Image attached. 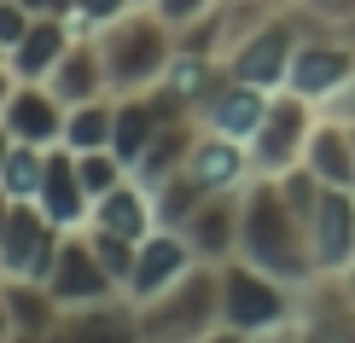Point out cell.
<instances>
[{"label":"cell","mask_w":355,"mask_h":343,"mask_svg":"<svg viewBox=\"0 0 355 343\" xmlns=\"http://www.w3.org/2000/svg\"><path fill=\"white\" fill-rule=\"evenodd\" d=\"M239 256L257 262L262 274L297 285V291L320 274L309 221L279 198V181H274V175H250L245 192H239Z\"/></svg>","instance_id":"1"},{"label":"cell","mask_w":355,"mask_h":343,"mask_svg":"<svg viewBox=\"0 0 355 343\" xmlns=\"http://www.w3.org/2000/svg\"><path fill=\"white\" fill-rule=\"evenodd\" d=\"M99 53H105L111 94H152L169 76L175 53H181V29H175L157 6H135L116 24L99 29Z\"/></svg>","instance_id":"2"},{"label":"cell","mask_w":355,"mask_h":343,"mask_svg":"<svg viewBox=\"0 0 355 343\" xmlns=\"http://www.w3.org/2000/svg\"><path fill=\"white\" fill-rule=\"evenodd\" d=\"M140 308V332L146 343H198L204 332L221 326V267L198 262L187 279H175L169 291H157Z\"/></svg>","instance_id":"3"},{"label":"cell","mask_w":355,"mask_h":343,"mask_svg":"<svg viewBox=\"0 0 355 343\" xmlns=\"http://www.w3.org/2000/svg\"><path fill=\"white\" fill-rule=\"evenodd\" d=\"M216 267H221V320H227V326L262 332V326H279V320L297 315V285L262 274V267L245 262V256H227Z\"/></svg>","instance_id":"4"},{"label":"cell","mask_w":355,"mask_h":343,"mask_svg":"<svg viewBox=\"0 0 355 343\" xmlns=\"http://www.w3.org/2000/svg\"><path fill=\"white\" fill-rule=\"evenodd\" d=\"M315 123H320V105H315V99L279 87V94L268 99V111H262V128L250 134V163H257V175H286V169H297Z\"/></svg>","instance_id":"5"},{"label":"cell","mask_w":355,"mask_h":343,"mask_svg":"<svg viewBox=\"0 0 355 343\" xmlns=\"http://www.w3.org/2000/svg\"><path fill=\"white\" fill-rule=\"evenodd\" d=\"M297 41H303V29L291 24L286 0H279L274 18L257 24L239 47L221 58V70H227V76H239V82H250V87H262V94H279L286 76H291V58H297Z\"/></svg>","instance_id":"6"},{"label":"cell","mask_w":355,"mask_h":343,"mask_svg":"<svg viewBox=\"0 0 355 343\" xmlns=\"http://www.w3.org/2000/svg\"><path fill=\"white\" fill-rule=\"evenodd\" d=\"M58 245H64V227H53L35 198H12L6 221H0V279L12 274L47 279L58 262Z\"/></svg>","instance_id":"7"},{"label":"cell","mask_w":355,"mask_h":343,"mask_svg":"<svg viewBox=\"0 0 355 343\" xmlns=\"http://www.w3.org/2000/svg\"><path fill=\"white\" fill-rule=\"evenodd\" d=\"M47 343H146L140 332V308L128 291L99 297V303H76V308H58Z\"/></svg>","instance_id":"8"},{"label":"cell","mask_w":355,"mask_h":343,"mask_svg":"<svg viewBox=\"0 0 355 343\" xmlns=\"http://www.w3.org/2000/svg\"><path fill=\"white\" fill-rule=\"evenodd\" d=\"M344 82H355V47H349L344 35H303L286 87H291V94H303V99H315V105H327Z\"/></svg>","instance_id":"9"},{"label":"cell","mask_w":355,"mask_h":343,"mask_svg":"<svg viewBox=\"0 0 355 343\" xmlns=\"http://www.w3.org/2000/svg\"><path fill=\"white\" fill-rule=\"evenodd\" d=\"M47 285L58 297V308H76V303H99V297H116L123 285L105 274V262L94 256V245H87V227H70L64 245H58V262L47 274Z\"/></svg>","instance_id":"10"},{"label":"cell","mask_w":355,"mask_h":343,"mask_svg":"<svg viewBox=\"0 0 355 343\" xmlns=\"http://www.w3.org/2000/svg\"><path fill=\"white\" fill-rule=\"evenodd\" d=\"M268 99H274V94H262V87H250V82H239V76L221 70L216 87L198 99V111H192V116H198L204 134H227V140H245V146H250V134L262 128Z\"/></svg>","instance_id":"11"},{"label":"cell","mask_w":355,"mask_h":343,"mask_svg":"<svg viewBox=\"0 0 355 343\" xmlns=\"http://www.w3.org/2000/svg\"><path fill=\"white\" fill-rule=\"evenodd\" d=\"M192 267H198V256H192V245H187V233L181 227H152L140 238V256H135V274H128V297L135 303H152L157 291H169L175 279H187Z\"/></svg>","instance_id":"12"},{"label":"cell","mask_w":355,"mask_h":343,"mask_svg":"<svg viewBox=\"0 0 355 343\" xmlns=\"http://www.w3.org/2000/svg\"><path fill=\"white\" fill-rule=\"evenodd\" d=\"M309 238H315V262L320 274H344L355 262V192L349 186H327L309 216Z\"/></svg>","instance_id":"13"},{"label":"cell","mask_w":355,"mask_h":343,"mask_svg":"<svg viewBox=\"0 0 355 343\" xmlns=\"http://www.w3.org/2000/svg\"><path fill=\"white\" fill-rule=\"evenodd\" d=\"M64 116H70V105L47 82H18V94L6 99L0 123H6L12 140H24V146H64Z\"/></svg>","instance_id":"14"},{"label":"cell","mask_w":355,"mask_h":343,"mask_svg":"<svg viewBox=\"0 0 355 343\" xmlns=\"http://www.w3.org/2000/svg\"><path fill=\"white\" fill-rule=\"evenodd\" d=\"M297 320L309 343H355V303L338 274H315L297 291Z\"/></svg>","instance_id":"15"},{"label":"cell","mask_w":355,"mask_h":343,"mask_svg":"<svg viewBox=\"0 0 355 343\" xmlns=\"http://www.w3.org/2000/svg\"><path fill=\"white\" fill-rule=\"evenodd\" d=\"M35 204L47 210L53 227H87V216H94V198H87L82 175H76V152L70 146H47V175H41V192Z\"/></svg>","instance_id":"16"},{"label":"cell","mask_w":355,"mask_h":343,"mask_svg":"<svg viewBox=\"0 0 355 343\" xmlns=\"http://www.w3.org/2000/svg\"><path fill=\"white\" fill-rule=\"evenodd\" d=\"M187 175L204 192H239L250 175H257V163H250L245 140H227V134H204L198 128V140H192V152H187Z\"/></svg>","instance_id":"17"},{"label":"cell","mask_w":355,"mask_h":343,"mask_svg":"<svg viewBox=\"0 0 355 343\" xmlns=\"http://www.w3.org/2000/svg\"><path fill=\"white\" fill-rule=\"evenodd\" d=\"M245 192V186H239ZM239 192H210L198 210L187 216V245L198 262H227L239 256Z\"/></svg>","instance_id":"18"},{"label":"cell","mask_w":355,"mask_h":343,"mask_svg":"<svg viewBox=\"0 0 355 343\" xmlns=\"http://www.w3.org/2000/svg\"><path fill=\"white\" fill-rule=\"evenodd\" d=\"M47 87L64 105H87V99H105L111 76H105V53H99V35H76L64 47V58L47 70Z\"/></svg>","instance_id":"19"},{"label":"cell","mask_w":355,"mask_h":343,"mask_svg":"<svg viewBox=\"0 0 355 343\" xmlns=\"http://www.w3.org/2000/svg\"><path fill=\"white\" fill-rule=\"evenodd\" d=\"M303 169H315L320 186H349L355 192V128L320 111V123L303 146Z\"/></svg>","instance_id":"20"},{"label":"cell","mask_w":355,"mask_h":343,"mask_svg":"<svg viewBox=\"0 0 355 343\" xmlns=\"http://www.w3.org/2000/svg\"><path fill=\"white\" fill-rule=\"evenodd\" d=\"M70 41H76V24L70 18H35L24 29V41L6 53V64L18 70V82H47V70L64 58Z\"/></svg>","instance_id":"21"},{"label":"cell","mask_w":355,"mask_h":343,"mask_svg":"<svg viewBox=\"0 0 355 343\" xmlns=\"http://www.w3.org/2000/svg\"><path fill=\"white\" fill-rule=\"evenodd\" d=\"M94 227L105 233H123V238H146L157 227V210H152V186H140L135 175H128L116 192H105V198H94Z\"/></svg>","instance_id":"22"},{"label":"cell","mask_w":355,"mask_h":343,"mask_svg":"<svg viewBox=\"0 0 355 343\" xmlns=\"http://www.w3.org/2000/svg\"><path fill=\"white\" fill-rule=\"evenodd\" d=\"M192 140H198V116H175V123H164V128H157V140L140 152L135 181L140 186H157V181H169V175H181Z\"/></svg>","instance_id":"23"},{"label":"cell","mask_w":355,"mask_h":343,"mask_svg":"<svg viewBox=\"0 0 355 343\" xmlns=\"http://www.w3.org/2000/svg\"><path fill=\"white\" fill-rule=\"evenodd\" d=\"M0 297H6L12 332H53V320H58V297H53L47 279L12 274V279H0Z\"/></svg>","instance_id":"24"},{"label":"cell","mask_w":355,"mask_h":343,"mask_svg":"<svg viewBox=\"0 0 355 343\" xmlns=\"http://www.w3.org/2000/svg\"><path fill=\"white\" fill-rule=\"evenodd\" d=\"M111 128H116V94L87 99V105H70L64 146H70V152H99V146H111Z\"/></svg>","instance_id":"25"},{"label":"cell","mask_w":355,"mask_h":343,"mask_svg":"<svg viewBox=\"0 0 355 343\" xmlns=\"http://www.w3.org/2000/svg\"><path fill=\"white\" fill-rule=\"evenodd\" d=\"M210 198L192 175L181 169V175H169V181H157L152 186V210H157V227H187V216L198 210V204Z\"/></svg>","instance_id":"26"},{"label":"cell","mask_w":355,"mask_h":343,"mask_svg":"<svg viewBox=\"0 0 355 343\" xmlns=\"http://www.w3.org/2000/svg\"><path fill=\"white\" fill-rule=\"evenodd\" d=\"M41 175H47V146H12L6 163H0V192L6 198H35L41 192Z\"/></svg>","instance_id":"27"},{"label":"cell","mask_w":355,"mask_h":343,"mask_svg":"<svg viewBox=\"0 0 355 343\" xmlns=\"http://www.w3.org/2000/svg\"><path fill=\"white\" fill-rule=\"evenodd\" d=\"M76 175H82V186H87V198H105V192H116L128 181V163L111 152V146H99V152H76Z\"/></svg>","instance_id":"28"},{"label":"cell","mask_w":355,"mask_h":343,"mask_svg":"<svg viewBox=\"0 0 355 343\" xmlns=\"http://www.w3.org/2000/svg\"><path fill=\"white\" fill-rule=\"evenodd\" d=\"M87 245H94V256L105 262V274L116 285H128V274H135V256H140V238H123V233H105L87 221Z\"/></svg>","instance_id":"29"},{"label":"cell","mask_w":355,"mask_h":343,"mask_svg":"<svg viewBox=\"0 0 355 343\" xmlns=\"http://www.w3.org/2000/svg\"><path fill=\"white\" fill-rule=\"evenodd\" d=\"M123 12H135V0H76V6H70V24H76V35H99V29L116 24Z\"/></svg>","instance_id":"30"},{"label":"cell","mask_w":355,"mask_h":343,"mask_svg":"<svg viewBox=\"0 0 355 343\" xmlns=\"http://www.w3.org/2000/svg\"><path fill=\"white\" fill-rule=\"evenodd\" d=\"M29 24H35V12H29L24 6V0H0V47H18V41H24V29Z\"/></svg>","instance_id":"31"},{"label":"cell","mask_w":355,"mask_h":343,"mask_svg":"<svg viewBox=\"0 0 355 343\" xmlns=\"http://www.w3.org/2000/svg\"><path fill=\"white\" fill-rule=\"evenodd\" d=\"M152 6H157V12H164V18H169L175 29H187V24H198V18H204V12H216V6H221V0H152Z\"/></svg>","instance_id":"32"},{"label":"cell","mask_w":355,"mask_h":343,"mask_svg":"<svg viewBox=\"0 0 355 343\" xmlns=\"http://www.w3.org/2000/svg\"><path fill=\"white\" fill-rule=\"evenodd\" d=\"M320 111H327V116H338V123H349V128H355V82H344V87H338V94L327 99V105H320Z\"/></svg>","instance_id":"33"},{"label":"cell","mask_w":355,"mask_h":343,"mask_svg":"<svg viewBox=\"0 0 355 343\" xmlns=\"http://www.w3.org/2000/svg\"><path fill=\"white\" fill-rule=\"evenodd\" d=\"M29 12H35V18H70V6H76V0H24Z\"/></svg>","instance_id":"34"},{"label":"cell","mask_w":355,"mask_h":343,"mask_svg":"<svg viewBox=\"0 0 355 343\" xmlns=\"http://www.w3.org/2000/svg\"><path fill=\"white\" fill-rule=\"evenodd\" d=\"M198 343H250V332H239V326H227V320H221L216 332H204Z\"/></svg>","instance_id":"35"},{"label":"cell","mask_w":355,"mask_h":343,"mask_svg":"<svg viewBox=\"0 0 355 343\" xmlns=\"http://www.w3.org/2000/svg\"><path fill=\"white\" fill-rule=\"evenodd\" d=\"M12 94H18V70L0 64V111H6V99H12Z\"/></svg>","instance_id":"36"},{"label":"cell","mask_w":355,"mask_h":343,"mask_svg":"<svg viewBox=\"0 0 355 343\" xmlns=\"http://www.w3.org/2000/svg\"><path fill=\"white\" fill-rule=\"evenodd\" d=\"M6 343H47V332H12Z\"/></svg>","instance_id":"37"},{"label":"cell","mask_w":355,"mask_h":343,"mask_svg":"<svg viewBox=\"0 0 355 343\" xmlns=\"http://www.w3.org/2000/svg\"><path fill=\"white\" fill-rule=\"evenodd\" d=\"M12 337V315H6V297H0V343Z\"/></svg>","instance_id":"38"},{"label":"cell","mask_w":355,"mask_h":343,"mask_svg":"<svg viewBox=\"0 0 355 343\" xmlns=\"http://www.w3.org/2000/svg\"><path fill=\"white\" fill-rule=\"evenodd\" d=\"M12 146H18V140H12V128L0 123V163H6V152H12Z\"/></svg>","instance_id":"39"},{"label":"cell","mask_w":355,"mask_h":343,"mask_svg":"<svg viewBox=\"0 0 355 343\" xmlns=\"http://www.w3.org/2000/svg\"><path fill=\"white\" fill-rule=\"evenodd\" d=\"M338 279H344V291H349V303H355V262H349V267H344Z\"/></svg>","instance_id":"40"},{"label":"cell","mask_w":355,"mask_h":343,"mask_svg":"<svg viewBox=\"0 0 355 343\" xmlns=\"http://www.w3.org/2000/svg\"><path fill=\"white\" fill-rule=\"evenodd\" d=\"M0 64H6V47H0Z\"/></svg>","instance_id":"41"}]
</instances>
